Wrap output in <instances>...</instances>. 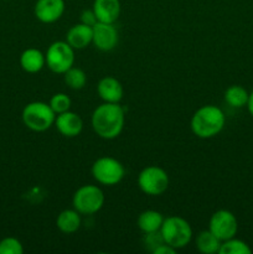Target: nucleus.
<instances>
[{
	"label": "nucleus",
	"mask_w": 253,
	"mask_h": 254,
	"mask_svg": "<svg viewBox=\"0 0 253 254\" xmlns=\"http://www.w3.org/2000/svg\"><path fill=\"white\" fill-rule=\"evenodd\" d=\"M126 123L124 109L119 103H103L92 113L91 124L94 133L102 139L112 140L121 135Z\"/></svg>",
	"instance_id": "nucleus-1"
},
{
	"label": "nucleus",
	"mask_w": 253,
	"mask_h": 254,
	"mask_svg": "<svg viewBox=\"0 0 253 254\" xmlns=\"http://www.w3.org/2000/svg\"><path fill=\"white\" fill-rule=\"evenodd\" d=\"M226 116L223 111L213 104L200 107L191 118L190 127L197 138L211 139L223 130Z\"/></svg>",
	"instance_id": "nucleus-2"
},
{
	"label": "nucleus",
	"mask_w": 253,
	"mask_h": 254,
	"mask_svg": "<svg viewBox=\"0 0 253 254\" xmlns=\"http://www.w3.org/2000/svg\"><path fill=\"white\" fill-rule=\"evenodd\" d=\"M21 119L27 129L41 133V131L47 130L54 126L56 113L52 111L49 103L35 101L30 102L24 107Z\"/></svg>",
	"instance_id": "nucleus-3"
},
{
	"label": "nucleus",
	"mask_w": 253,
	"mask_h": 254,
	"mask_svg": "<svg viewBox=\"0 0 253 254\" xmlns=\"http://www.w3.org/2000/svg\"><path fill=\"white\" fill-rule=\"evenodd\" d=\"M159 232L164 242L175 248L176 251L186 247L192 240V228L190 223L180 216H170L164 218Z\"/></svg>",
	"instance_id": "nucleus-4"
},
{
	"label": "nucleus",
	"mask_w": 253,
	"mask_h": 254,
	"mask_svg": "<svg viewBox=\"0 0 253 254\" xmlns=\"http://www.w3.org/2000/svg\"><path fill=\"white\" fill-rule=\"evenodd\" d=\"M92 176L103 186L118 185L126 176L123 164L112 156H102L93 163L91 168Z\"/></svg>",
	"instance_id": "nucleus-5"
},
{
	"label": "nucleus",
	"mask_w": 253,
	"mask_h": 254,
	"mask_svg": "<svg viewBox=\"0 0 253 254\" xmlns=\"http://www.w3.org/2000/svg\"><path fill=\"white\" fill-rule=\"evenodd\" d=\"M106 196L97 185H83L77 189L72 197V206L81 215H94L102 210Z\"/></svg>",
	"instance_id": "nucleus-6"
},
{
	"label": "nucleus",
	"mask_w": 253,
	"mask_h": 254,
	"mask_svg": "<svg viewBox=\"0 0 253 254\" xmlns=\"http://www.w3.org/2000/svg\"><path fill=\"white\" fill-rule=\"evenodd\" d=\"M138 186L145 195L160 196L168 190L169 175L163 168L150 165L144 168L138 175Z\"/></svg>",
	"instance_id": "nucleus-7"
},
{
	"label": "nucleus",
	"mask_w": 253,
	"mask_h": 254,
	"mask_svg": "<svg viewBox=\"0 0 253 254\" xmlns=\"http://www.w3.org/2000/svg\"><path fill=\"white\" fill-rule=\"evenodd\" d=\"M46 66L54 73L63 74L74 64V49H72L67 41H55L47 49L45 54Z\"/></svg>",
	"instance_id": "nucleus-8"
},
{
	"label": "nucleus",
	"mask_w": 253,
	"mask_h": 254,
	"mask_svg": "<svg viewBox=\"0 0 253 254\" xmlns=\"http://www.w3.org/2000/svg\"><path fill=\"white\" fill-rule=\"evenodd\" d=\"M208 230L220 241L230 240L237 235V218L231 211L218 210L211 216L210 222H208Z\"/></svg>",
	"instance_id": "nucleus-9"
},
{
	"label": "nucleus",
	"mask_w": 253,
	"mask_h": 254,
	"mask_svg": "<svg viewBox=\"0 0 253 254\" xmlns=\"http://www.w3.org/2000/svg\"><path fill=\"white\" fill-rule=\"evenodd\" d=\"M92 31H93L92 44L99 51H112L118 45V31L113 24L97 22L94 26H92Z\"/></svg>",
	"instance_id": "nucleus-10"
},
{
	"label": "nucleus",
	"mask_w": 253,
	"mask_h": 254,
	"mask_svg": "<svg viewBox=\"0 0 253 254\" xmlns=\"http://www.w3.org/2000/svg\"><path fill=\"white\" fill-rule=\"evenodd\" d=\"M64 0H37L34 14L40 22L54 24L64 12Z\"/></svg>",
	"instance_id": "nucleus-11"
},
{
	"label": "nucleus",
	"mask_w": 253,
	"mask_h": 254,
	"mask_svg": "<svg viewBox=\"0 0 253 254\" xmlns=\"http://www.w3.org/2000/svg\"><path fill=\"white\" fill-rule=\"evenodd\" d=\"M55 127L61 135L66 138H74L78 136L83 130V121L77 113L71 111L63 112L57 114L55 119Z\"/></svg>",
	"instance_id": "nucleus-12"
},
{
	"label": "nucleus",
	"mask_w": 253,
	"mask_h": 254,
	"mask_svg": "<svg viewBox=\"0 0 253 254\" xmlns=\"http://www.w3.org/2000/svg\"><path fill=\"white\" fill-rule=\"evenodd\" d=\"M97 93L106 103H119L123 98L124 89L116 77L106 76L99 79L97 84Z\"/></svg>",
	"instance_id": "nucleus-13"
},
{
	"label": "nucleus",
	"mask_w": 253,
	"mask_h": 254,
	"mask_svg": "<svg viewBox=\"0 0 253 254\" xmlns=\"http://www.w3.org/2000/svg\"><path fill=\"white\" fill-rule=\"evenodd\" d=\"M92 10L96 14L98 22L114 24L121 15L119 0H94Z\"/></svg>",
	"instance_id": "nucleus-14"
},
{
	"label": "nucleus",
	"mask_w": 253,
	"mask_h": 254,
	"mask_svg": "<svg viewBox=\"0 0 253 254\" xmlns=\"http://www.w3.org/2000/svg\"><path fill=\"white\" fill-rule=\"evenodd\" d=\"M92 36H93L92 26L79 22L69 27L66 34V41L72 49L83 50L92 44Z\"/></svg>",
	"instance_id": "nucleus-15"
},
{
	"label": "nucleus",
	"mask_w": 253,
	"mask_h": 254,
	"mask_svg": "<svg viewBox=\"0 0 253 254\" xmlns=\"http://www.w3.org/2000/svg\"><path fill=\"white\" fill-rule=\"evenodd\" d=\"M20 66L27 73H37L46 66L45 55L35 47L24 50L20 55Z\"/></svg>",
	"instance_id": "nucleus-16"
},
{
	"label": "nucleus",
	"mask_w": 253,
	"mask_h": 254,
	"mask_svg": "<svg viewBox=\"0 0 253 254\" xmlns=\"http://www.w3.org/2000/svg\"><path fill=\"white\" fill-rule=\"evenodd\" d=\"M81 213L74 208H68L60 212L56 218V226L62 233L71 235V233L77 232L81 227Z\"/></svg>",
	"instance_id": "nucleus-17"
},
{
	"label": "nucleus",
	"mask_w": 253,
	"mask_h": 254,
	"mask_svg": "<svg viewBox=\"0 0 253 254\" xmlns=\"http://www.w3.org/2000/svg\"><path fill=\"white\" fill-rule=\"evenodd\" d=\"M163 222V215L155 210L143 211V212L139 215L138 221H136L139 230H140L144 235H145V233L159 232Z\"/></svg>",
	"instance_id": "nucleus-18"
},
{
	"label": "nucleus",
	"mask_w": 253,
	"mask_h": 254,
	"mask_svg": "<svg viewBox=\"0 0 253 254\" xmlns=\"http://www.w3.org/2000/svg\"><path fill=\"white\" fill-rule=\"evenodd\" d=\"M222 241L218 240L210 230L201 231L196 237V248L202 254L218 253Z\"/></svg>",
	"instance_id": "nucleus-19"
},
{
	"label": "nucleus",
	"mask_w": 253,
	"mask_h": 254,
	"mask_svg": "<svg viewBox=\"0 0 253 254\" xmlns=\"http://www.w3.org/2000/svg\"><path fill=\"white\" fill-rule=\"evenodd\" d=\"M225 101L232 108H243L247 106L250 93L245 87L240 84H232L225 91Z\"/></svg>",
	"instance_id": "nucleus-20"
},
{
	"label": "nucleus",
	"mask_w": 253,
	"mask_h": 254,
	"mask_svg": "<svg viewBox=\"0 0 253 254\" xmlns=\"http://www.w3.org/2000/svg\"><path fill=\"white\" fill-rule=\"evenodd\" d=\"M63 79L68 88L73 89V91H79L86 86L87 74L83 69L72 66L63 73Z\"/></svg>",
	"instance_id": "nucleus-21"
},
{
	"label": "nucleus",
	"mask_w": 253,
	"mask_h": 254,
	"mask_svg": "<svg viewBox=\"0 0 253 254\" xmlns=\"http://www.w3.org/2000/svg\"><path fill=\"white\" fill-rule=\"evenodd\" d=\"M252 248L246 243L245 241L238 240V238L232 237L230 240L222 241L221 243L218 254H251Z\"/></svg>",
	"instance_id": "nucleus-22"
},
{
	"label": "nucleus",
	"mask_w": 253,
	"mask_h": 254,
	"mask_svg": "<svg viewBox=\"0 0 253 254\" xmlns=\"http://www.w3.org/2000/svg\"><path fill=\"white\" fill-rule=\"evenodd\" d=\"M49 104L57 116V114H61L63 112L69 111L72 106V102L71 98L66 93H56L51 97Z\"/></svg>",
	"instance_id": "nucleus-23"
},
{
	"label": "nucleus",
	"mask_w": 253,
	"mask_h": 254,
	"mask_svg": "<svg viewBox=\"0 0 253 254\" xmlns=\"http://www.w3.org/2000/svg\"><path fill=\"white\" fill-rule=\"evenodd\" d=\"M22 243L15 237H5L0 241V254H22Z\"/></svg>",
	"instance_id": "nucleus-24"
},
{
	"label": "nucleus",
	"mask_w": 253,
	"mask_h": 254,
	"mask_svg": "<svg viewBox=\"0 0 253 254\" xmlns=\"http://www.w3.org/2000/svg\"><path fill=\"white\" fill-rule=\"evenodd\" d=\"M145 247H148V250L153 253V251L155 250L156 247L164 243L163 237H161L160 232H153V233H145Z\"/></svg>",
	"instance_id": "nucleus-25"
},
{
	"label": "nucleus",
	"mask_w": 253,
	"mask_h": 254,
	"mask_svg": "<svg viewBox=\"0 0 253 254\" xmlns=\"http://www.w3.org/2000/svg\"><path fill=\"white\" fill-rule=\"evenodd\" d=\"M81 22L88 26H94L98 22L96 14L92 9H86L81 12Z\"/></svg>",
	"instance_id": "nucleus-26"
},
{
	"label": "nucleus",
	"mask_w": 253,
	"mask_h": 254,
	"mask_svg": "<svg viewBox=\"0 0 253 254\" xmlns=\"http://www.w3.org/2000/svg\"><path fill=\"white\" fill-rule=\"evenodd\" d=\"M175 253H176L175 248H173L171 246L166 245L165 242L161 243L159 247H156L155 250L153 251V254H175Z\"/></svg>",
	"instance_id": "nucleus-27"
},
{
	"label": "nucleus",
	"mask_w": 253,
	"mask_h": 254,
	"mask_svg": "<svg viewBox=\"0 0 253 254\" xmlns=\"http://www.w3.org/2000/svg\"><path fill=\"white\" fill-rule=\"evenodd\" d=\"M246 107H247V109H248V112H250L251 116L253 117V91L250 93V98H248L247 106Z\"/></svg>",
	"instance_id": "nucleus-28"
}]
</instances>
